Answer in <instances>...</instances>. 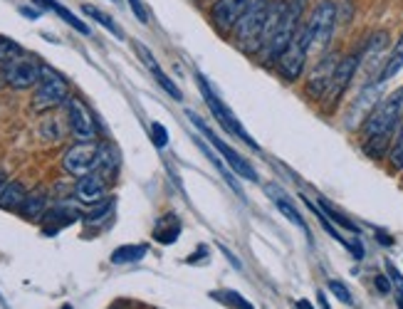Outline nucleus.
I'll return each instance as SVG.
<instances>
[{"instance_id":"5701e85b","label":"nucleus","mask_w":403,"mask_h":309,"mask_svg":"<svg viewBox=\"0 0 403 309\" xmlns=\"http://www.w3.org/2000/svg\"><path fill=\"white\" fill-rule=\"evenodd\" d=\"M401 70H403V35L396 40V45H393L391 54H388V60L383 62V70H381V75H379V84H383V82L393 80V77H396Z\"/></svg>"},{"instance_id":"20e7f679","label":"nucleus","mask_w":403,"mask_h":309,"mask_svg":"<svg viewBox=\"0 0 403 309\" xmlns=\"http://www.w3.org/2000/svg\"><path fill=\"white\" fill-rule=\"evenodd\" d=\"M339 20V8L334 0H319L307 20L310 30V52H324L332 43L334 27Z\"/></svg>"},{"instance_id":"f03ea898","label":"nucleus","mask_w":403,"mask_h":309,"mask_svg":"<svg viewBox=\"0 0 403 309\" xmlns=\"http://www.w3.org/2000/svg\"><path fill=\"white\" fill-rule=\"evenodd\" d=\"M307 3H310V0H287V6H284V13L282 17H280L277 27H275V33L262 45V57H265L267 62L275 65V60L284 52V47L292 43V38L297 35V30H300L302 25V15H305L307 10Z\"/></svg>"},{"instance_id":"f704fd0d","label":"nucleus","mask_w":403,"mask_h":309,"mask_svg":"<svg viewBox=\"0 0 403 309\" xmlns=\"http://www.w3.org/2000/svg\"><path fill=\"white\" fill-rule=\"evenodd\" d=\"M374 285H376V289H379L381 294L391 292V282H388V280H386L383 275H376V277H374Z\"/></svg>"},{"instance_id":"1a4fd4ad","label":"nucleus","mask_w":403,"mask_h":309,"mask_svg":"<svg viewBox=\"0 0 403 309\" xmlns=\"http://www.w3.org/2000/svg\"><path fill=\"white\" fill-rule=\"evenodd\" d=\"M99 166V146L94 142H79L62 153V168L75 179L92 174Z\"/></svg>"},{"instance_id":"f257e3e1","label":"nucleus","mask_w":403,"mask_h":309,"mask_svg":"<svg viewBox=\"0 0 403 309\" xmlns=\"http://www.w3.org/2000/svg\"><path fill=\"white\" fill-rule=\"evenodd\" d=\"M403 119V87L391 92L386 99L374 104L369 116L361 126V136H364V151L371 158H383L388 149V139L396 131V126Z\"/></svg>"},{"instance_id":"412c9836","label":"nucleus","mask_w":403,"mask_h":309,"mask_svg":"<svg viewBox=\"0 0 403 309\" xmlns=\"http://www.w3.org/2000/svg\"><path fill=\"white\" fill-rule=\"evenodd\" d=\"M33 3H35V6H40V8H45V10H52V13H55V15H60L62 20L67 22V25H72V27H75L77 33L89 35V27L84 25V22L79 20V17H77L75 13H70L65 6H60L57 0H33Z\"/></svg>"},{"instance_id":"39448f33","label":"nucleus","mask_w":403,"mask_h":309,"mask_svg":"<svg viewBox=\"0 0 403 309\" xmlns=\"http://www.w3.org/2000/svg\"><path fill=\"white\" fill-rule=\"evenodd\" d=\"M307 57H310V30H307L305 22V25H300L292 43L284 47V52L275 60V67H277L280 77L284 82H297L302 77V72H305Z\"/></svg>"},{"instance_id":"0eeeda50","label":"nucleus","mask_w":403,"mask_h":309,"mask_svg":"<svg viewBox=\"0 0 403 309\" xmlns=\"http://www.w3.org/2000/svg\"><path fill=\"white\" fill-rule=\"evenodd\" d=\"M67 99H70V84H67L65 77L57 75L50 67H43V77H40L33 97V107L38 112H45V109H55L60 104H67Z\"/></svg>"},{"instance_id":"a18cd8bd","label":"nucleus","mask_w":403,"mask_h":309,"mask_svg":"<svg viewBox=\"0 0 403 309\" xmlns=\"http://www.w3.org/2000/svg\"><path fill=\"white\" fill-rule=\"evenodd\" d=\"M270 3H273V0H270Z\"/></svg>"},{"instance_id":"473e14b6","label":"nucleus","mask_w":403,"mask_h":309,"mask_svg":"<svg viewBox=\"0 0 403 309\" xmlns=\"http://www.w3.org/2000/svg\"><path fill=\"white\" fill-rule=\"evenodd\" d=\"M109 211H112V203H97V206L92 208V211L84 216V220L87 223H99V220H104V218L109 216Z\"/></svg>"},{"instance_id":"7ed1b4c3","label":"nucleus","mask_w":403,"mask_h":309,"mask_svg":"<svg viewBox=\"0 0 403 309\" xmlns=\"http://www.w3.org/2000/svg\"><path fill=\"white\" fill-rule=\"evenodd\" d=\"M267 10H270V0H252L248 6L245 15L240 17L235 30V45L245 54H255L262 50V33H265Z\"/></svg>"},{"instance_id":"f8f14e48","label":"nucleus","mask_w":403,"mask_h":309,"mask_svg":"<svg viewBox=\"0 0 403 309\" xmlns=\"http://www.w3.org/2000/svg\"><path fill=\"white\" fill-rule=\"evenodd\" d=\"M40 77H43V67L35 60H30V57H25V54H22L20 60L3 67V80H6V84H10L13 89L35 87L40 82Z\"/></svg>"},{"instance_id":"ddd939ff","label":"nucleus","mask_w":403,"mask_h":309,"mask_svg":"<svg viewBox=\"0 0 403 309\" xmlns=\"http://www.w3.org/2000/svg\"><path fill=\"white\" fill-rule=\"evenodd\" d=\"M67 119H70L72 134H75L79 142H94V136H97V124H94V116L87 109V104H84L79 97L67 99Z\"/></svg>"},{"instance_id":"9d476101","label":"nucleus","mask_w":403,"mask_h":309,"mask_svg":"<svg viewBox=\"0 0 403 309\" xmlns=\"http://www.w3.org/2000/svg\"><path fill=\"white\" fill-rule=\"evenodd\" d=\"M359 65H361V54H356V52L344 54L342 60H339L337 72H334V77H332V84H329V92L324 94V102H327L329 109H334L339 102H342L344 92L349 89L351 80H354Z\"/></svg>"},{"instance_id":"2eb2a0df","label":"nucleus","mask_w":403,"mask_h":309,"mask_svg":"<svg viewBox=\"0 0 403 309\" xmlns=\"http://www.w3.org/2000/svg\"><path fill=\"white\" fill-rule=\"evenodd\" d=\"M134 47H137V52H139V57H142L144 67H146V70L153 75V80L158 82V87L164 89V92L169 94L171 99H176V102H181V99H183V92H181V89L176 87V82L171 80V77L166 75L164 70H161V65H158V62H156V57H153V54L149 52V50L144 47L142 43H137V45H134Z\"/></svg>"},{"instance_id":"a878e982","label":"nucleus","mask_w":403,"mask_h":309,"mask_svg":"<svg viewBox=\"0 0 403 309\" xmlns=\"http://www.w3.org/2000/svg\"><path fill=\"white\" fill-rule=\"evenodd\" d=\"M22 54H25V50H22L20 43H15L13 38H6V35H0V65L3 67L10 65V62L20 60Z\"/></svg>"},{"instance_id":"423d86ee","label":"nucleus","mask_w":403,"mask_h":309,"mask_svg":"<svg viewBox=\"0 0 403 309\" xmlns=\"http://www.w3.org/2000/svg\"><path fill=\"white\" fill-rule=\"evenodd\" d=\"M198 80V87H201V94H203V99H206V104H208V109H211V114H213V119H218V124L223 126L225 131H228L230 136H238V139H243V142L248 144V146H252V149H260L255 144V139H252L250 134H248L245 129H243V124H240L238 119H235V114L230 112L228 107H225L223 102L218 99V94L213 92L211 87H208V82H206V77L203 75H198L196 77Z\"/></svg>"},{"instance_id":"37998d69","label":"nucleus","mask_w":403,"mask_h":309,"mask_svg":"<svg viewBox=\"0 0 403 309\" xmlns=\"http://www.w3.org/2000/svg\"><path fill=\"white\" fill-rule=\"evenodd\" d=\"M398 309H403V292H401V297H398Z\"/></svg>"},{"instance_id":"cd10ccee","label":"nucleus","mask_w":403,"mask_h":309,"mask_svg":"<svg viewBox=\"0 0 403 309\" xmlns=\"http://www.w3.org/2000/svg\"><path fill=\"white\" fill-rule=\"evenodd\" d=\"M319 208H321V213H324V216H327L332 223H337V225H342V228H344V230H349V233L359 235V225H356L354 220H349V218L344 216V213H339L337 208H332V206H329V203L324 201V198H321V201H319Z\"/></svg>"},{"instance_id":"6e6552de","label":"nucleus","mask_w":403,"mask_h":309,"mask_svg":"<svg viewBox=\"0 0 403 309\" xmlns=\"http://www.w3.org/2000/svg\"><path fill=\"white\" fill-rule=\"evenodd\" d=\"M188 119L193 121V124L198 126V131H201L203 136H206L208 142H211V146L215 149V151L220 153V156H223V161L228 163L230 166V171H233V174H238L240 179H245V181H257V174H255V168L250 166V163L245 161V158L240 156L238 151H235L233 146H228V144L223 142V139H220V136H215L211 131V126L206 124V121L201 119V116L198 114H193V112H188Z\"/></svg>"},{"instance_id":"c756f323","label":"nucleus","mask_w":403,"mask_h":309,"mask_svg":"<svg viewBox=\"0 0 403 309\" xmlns=\"http://www.w3.org/2000/svg\"><path fill=\"white\" fill-rule=\"evenodd\" d=\"M388 163H391L393 171H403V124L398 129L396 139H393L391 151H388Z\"/></svg>"},{"instance_id":"6ab92c4d","label":"nucleus","mask_w":403,"mask_h":309,"mask_svg":"<svg viewBox=\"0 0 403 309\" xmlns=\"http://www.w3.org/2000/svg\"><path fill=\"white\" fill-rule=\"evenodd\" d=\"M25 195H28V190H25V186L20 181H8L0 188V208L3 211H20Z\"/></svg>"},{"instance_id":"aec40b11","label":"nucleus","mask_w":403,"mask_h":309,"mask_svg":"<svg viewBox=\"0 0 403 309\" xmlns=\"http://www.w3.org/2000/svg\"><path fill=\"white\" fill-rule=\"evenodd\" d=\"M181 235V220L174 216V213H169V216L158 218L156 228H153V238H156V243L161 245H171L176 243Z\"/></svg>"},{"instance_id":"e433bc0d","label":"nucleus","mask_w":403,"mask_h":309,"mask_svg":"<svg viewBox=\"0 0 403 309\" xmlns=\"http://www.w3.org/2000/svg\"><path fill=\"white\" fill-rule=\"evenodd\" d=\"M223 253H225V255H228V260L233 262V265H235V267H238V270H240V262H238V257H235L233 253H230V250H225V248H223Z\"/></svg>"},{"instance_id":"4468645a","label":"nucleus","mask_w":403,"mask_h":309,"mask_svg":"<svg viewBox=\"0 0 403 309\" xmlns=\"http://www.w3.org/2000/svg\"><path fill=\"white\" fill-rule=\"evenodd\" d=\"M252 0H215L211 8V17L215 22L220 33H228L238 25V20L245 15L248 6H250Z\"/></svg>"},{"instance_id":"dca6fc26","label":"nucleus","mask_w":403,"mask_h":309,"mask_svg":"<svg viewBox=\"0 0 403 309\" xmlns=\"http://www.w3.org/2000/svg\"><path fill=\"white\" fill-rule=\"evenodd\" d=\"M104 193H107V181H104V176L97 174V171L82 176L79 183H77V188H75V195L82 203H87V206H97V203H102Z\"/></svg>"},{"instance_id":"2f4dec72","label":"nucleus","mask_w":403,"mask_h":309,"mask_svg":"<svg viewBox=\"0 0 403 309\" xmlns=\"http://www.w3.org/2000/svg\"><path fill=\"white\" fill-rule=\"evenodd\" d=\"M151 139H153V146L164 149L166 144H169V131H166V126L158 124V121H153V124H151Z\"/></svg>"},{"instance_id":"7c9ffc66","label":"nucleus","mask_w":403,"mask_h":309,"mask_svg":"<svg viewBox=\"0 0 403 309\" xmlns=\"http://www.w3.org/2000/svg\"><path fill=\"white\" fill-rule=\"evenodd\" d=\"M329 292L334 294V297L339 299V302H344V304H354V299H351V292H349V287L344 282H339V280H329Z\"/></svg>"},{"instance_id":"c9c22d12","label":"nucleus","mask_w":403,"mask_h":309,"mask_svg":"<svg viewBox=\"0 0 403 309\" xmlns=\"http://www.w3.org/2000/svg\"><path fill=\"white\" fill-rule=\"evenodd\" d=\"M386 267H388V275H391V280H393V282L398 285V287H401V292H403V277L398 275V270H396V267L391 265V262H386Z\"/></svg>"},{"instance_id":"4be33fe9","label":"nucleus","mask_w":403,"mask_h":309,"mask_svg":"<svg viewBox=\"0 0 403 309\" xmlns=\"http://www.w3.org/2000/svg\"><path fill=\"white\" fill-rule=\"evenodd\" d=\"M45 218H47L50 223H55V225H52V228H47L45 233H47V235H55L60 228H65V225L75 223L77 218H79V213H77L72 206H67V203H62V206H55L52 211L45 213Z\"/></svg>"},{"instance_id":"58836bf2","label":"nucleus","mask_w":403,"mask_h":309,"mask_svg":"<svg viewBox=\"0 0 403 309\" xmlns=\"http://www.w3.org/2000/svg\"><path fill=\"white\" fill-rule=\"evenodd\" d=\"M379 243H383V245H393V240L388 238L386 233H379Z\"/></svg>"},{"instance_id":"b1692460","label":"nucleus","mask_w":403,"mask_h":309,"mask_svg":"<svg viewBox=\"0 0 403 309\" xmlns=\"http://www.w3.org/2000/svg\"><path fill=\"white\" fill-rule=\"evenodd\" d=\"M146 245H121L112 253V262L114 265H126V262H139L146 255Z\"/></svg>"},{"instance_id":"bb28decb","label":"nucleus","mask_w":403,"mask_h":309,"mask_svg":"<svg viewBox=\"0 0 403 309\" xmlns=\"http://www.w3.org/2000/svg\"><path fill=\"white\" fill-rule=\"evenodd\" d=\"M211 297L215 299V302L230 307V309H255L245 297H243V294L235 292V289H220V292H213Z\"/></svg>"},{"instance_id":"a19ab883","label":"nucleus","mask_w":403,"mask_h":309,"mask_svg":"<svg viewBox=\"0 0 403 309\" xmlns=\"http://www.w3.org/2000/svg\"><path fill=\"white\" fill-rule=\"evenodd\" d=\"M297 309H314V307H312L307 299H300V302H297Z\"/></svg>"},{"instance_id":"c03bdc74","label":"nucleus","mask_w":403,"mask_h":309,"mask_svg":"<svg viewBox=\"0 0 403 309\" xmlns=\"http://www.w3.org/2000/svg\"><path fill=\"white\" fill-rule=\"evenodd\" d=\"M62 309H72V307H62Z\"/></svg>"},{"instance_id":"f3484780","label":"nucleus","mask_w":403,"mask_h":309,"mask_svg":"<svg viewBox=\"0 0 403 309\" xmlns=\"http://www.w3.org/2000/svg\"><path fill=\"white\" fill-rule=\"evenodd\" d=\"M267 193L273 195V201H275V206H277V211L282 213L284 218H287L289 223H294L297 228L302 230V233H307L310 235V228H307V223H305V218L300 216V211L292 206V203L287 201V195L282 193V190L277 188V186H267Z\"/></svg>"},{"instance_id":"72a5a7b5","label":"nucleus","mask_w":403,"mask_h":309,"mask_svg":"<svg viewBox=\"0 0 403 309\" xmlns=\"http://www.w3.org/2000/svg\"><path fill=\"white\" fill-rule=\"evenodd\" d=\"M129 8L134 10V15H137L139 22H149V13H146V8H144L142 0H129Z\"/></svg>"},{"instance_id":"c85d7f7f","label":"nucleus","mask_w":403,"mask_h":309,"mask_svg":"<svg viewBox=\"0 0 403 309\" xmlns=\"http://www.w3.org/2000/svg\"><path fill=\"white\" fill-rule=\"evenodd\" d=\"M82 13H84V15H87V17H92V20H97L102 27H107V30H109L112 35H116V38H124V35H121V30H119V27H116V22L112 20L109 15H104V13L99 10V8H94V6H82Z\"/></svg>"},{"instance_id":"4c0bfd02","label":"nucleus","mask_w":403,"mask_h":309,"mask_svg":"<svg viewBox=\"0 0 403 309\" xmlns=\"http://www.w3.org/2000/svg\"><path fill=\"white\" fill-rule=\"evenodd\" d=\"M317 299H319L321 309H329V302H327V297H324V292H317Z\"/></svg>"},{"instance_id":"a211bd4d","label":"nucleus","mask_w":403,"mask_h":309,"mask_svg":"<svg viewBox=\"0 0 403 309\" xmlns=\"http://www.w3.org/2000/svg\"><path fill=\"white\" fill-rule=\"evenodd\" d=\"M45 213H47V195H45V190L38 188L25 195V201L20 206V216L25 220H43Z\"/></svg>"},{"instance_id":"393cba45","label":"nucleus","mask_w":403,"mask_h":309,"mask_svg":"<svg viewBox=\"0 0 403 309\" xmlns=\"http://www.w3.org/2000/svg\"><path fill=\"white\" fill-rule=\"evenodd\" d=\"M198 146H201V151L206 153V158H208V161H213V163H215V168H218L220 174H223L225 183H228L230 188H233L235 193L240 195V198H245V193H243V188H240V183H238V181H235L233 171H228V168H225V163H223V161H220V158H218V153H213L211 149H208V146H206V144H203V142H198Z\"/></svg>"},{"instance_id":"9b49d317","label":"nucleus","mask_w":403,"mask_h":309,"mask_svg":"<svg viewBox=\"0 0 403 309\" xmlns=\"http://www.w3.org/2000/svg\"><path fill=\"white\" fill-rule=\"evenodd\" d=\"M339 60H342V57H339L337 52L321 54L317 67L310 72V80H307V97L314 99V102L324 99V94L329 92V84H332L334 72H337Z\"/></svg>"},{"instance_id":"ea45409f","label":"nucleus","mask_w":403,"mask_h":309,"mask_svg":"<svg viewBox=\"0 0 403 309\" xmlns=\"http://www.w3.org/2000/svg\"><path fill=\"white\" fill-rule=\"evenodd\" d=\"M20 13L28 17H38V10H30V8H20Z\"/></svg>"},{"instance_id":"79ce46f5","label":"nucleus","mask_w":403,"mask_h":309,"mask_svg":"<svg viewBox=\"0 0 403 309\" xmlns=\"http://www.w3.org/2000/svg\"><path fill=\"white\" fill-rule=\"evenodd\" d=\"M8 181H6V174H3V171H0V188H3V186H6Z\"/></svg>"}]
</instances>
